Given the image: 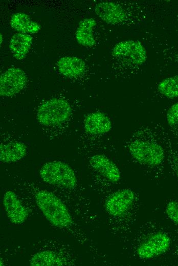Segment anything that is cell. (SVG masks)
<instances>
[{"mask_svg": "<svg viewBox=\"0 0 178 266\" xmlns=\"http://www.w3.org/2000/svg\"><path fill=\"white\" fill-rule=\"evenodd\" d=\"M125 145L131 157L141 165L154 167L164 161L165 150L153 127H140L126 140Z\"/></svg>", "mask_w": 178, "mask_h": 266, "instance_id": "1", "label": "cell"}, {"mask_svg": "<svg viewBox=\"0 0 178 266\" xmlns=\"http://www.w3.org/2000/svg\"><path fill=\"white\" fill-rule=\"evenodd\" d=\"M31 193L39 209L53 226L73 235L74 222L68 208L58 196L34 186L31 188Z\"/></svg>", "mask_w": 178, "mask_h": 266, "instance_id": "2", "label": "cell"}, {"mask_svg": "<svg viewBox=\"0 0 178 266\" xmlns=\"http://www.w3.org/2000/svg\"><path fill=\"white\" fill-rule=\"evenodd\" d=\"M72 113V107L66 100L53 98L39 106L36 118L42 128L57 131L67 127Z\"/></svg>", "mask_w": 178, "mask_h": 266, "instance_id": "3", "label": "cell"}, {"mask_svg": "<svg viewBox=\"0 0 178 266\" xmlns=\"http://www.w3.org/2000/svg\"><path fill=\"white\" fill-rule=\"evenodd\" d=\"M43 181L51 185L72 190L77 185V180L73 169L66 163L53 161L44 163L39 170Z\"/></svg>", "mask_w": 178, "mask_h": 266, "instance_id": "4", "label": "cell"}, {"mask_svg": "<svg viewBox=\"0 0 178 266\" xmlns=\"http://www.w3.org/2000/svg\"><path fill=\"white\" fill-rule=\"evenodd\" d=\"M115 58L133 65H140L147 59V51L138 40H126L116 43L112 51Z\"/></svg>", "mask_w": 178, "mask_h": 266, "instance_id": "5", "label": "cell"}, {"mask_svg": "<svg viewBox=\"0 0 178 266\" xmlns=\"http://www.w3.org/2000/svg\"><path fill=\"white\" fill-rule=\"evenodd\" d=\"M27 82L26 73L19 68L13 67L4 72L0 77V95L9 97L19 93Z\"/></svg>", "mask_w": 178, "mask_h": 266, "instance_id": "6", "label": "cell"}, {"mask_svg": "<svg viewBox=\"0 0 178 266\" xmlns=\"http://www.w3.org/2000/svg\"><path fill=\"white\" fill-rule=\"evenodd\" d=\"M170 243V238L166 233L162 232L153 233L140 244L137 254L144 259L158 256L168 249Z\"/></svg>", "mask_w": 178, "mask_h": 266, "instance_id": "7", "label": "cell"}, {"mask_svg": "<svg viewBox=\"0 0 178 266\" xmlns=\"http://www.w3.org/2000/svg\"><path fill=\"white\" fill-rule=\"evenodd\" d=\"M135 198V194L131 190H118L107 197L105 201L106 210L112 216L120 217L132 206Z\"/></svg>", "mask_w": 178, "mask_h": 266, "instance_id": "8", "label": "cell"}, {"mask_svg": "<svg viewBox=\"0 0 178 266\" xmlns=\"http://www.w3.org/2000/svg\"><path fill=\"white\" fill-rule=\"evenodd\" d=\"M112 128L110 118L100 112L91 113L84 118L83 129L90 137L95 138L102 137L107 135Z\"/></svg>", "mask_w": 178, "mask_h": 266, "instance_id": "9", "label": "cell"}, {"mask_svg": "<svg viewBox=\"0 0 178 266\" xmlns=\"http://www.w3.org/2000/svg\"><path fill=\"white\" fill-rule=\"evenodd\" d=\"M3 203L7 216L11 223L21 224L27 220L28 211L14 191H7L4 194Z\"/></svg>", "mask_w": 178, "mask_h": 266, "instance_id": "10", "label": "cell"}, {"mask_svg": "<svg viewBox=\"0 0 178 266\" xmlns=\"http://www.w3.org/2000/svg\"><path fill=\"white\" fill-rule=\"evenodd\" d=\"M91 167L108 181L116 183L121 179V172L117 165L102 154H95L89 159Z\"/></svg>", "mask_w": 178, "mask_h": 266, "instance_id": "11", "label": "cell"}, {"mask_svg": "<svg viewBox=\"0 0 178 266\" xmlns=\"http://www.w3.org/2000/svg\"><path fill=\"white\" fill-rule=\"evenodd\" d=\"M96 15L103 21L111 25L123 23L126 14L123 7L112 2H102L97 4L94 8Z\"/></svg>", "mask_w": 178, "mask_h": 266, "instance_id": "12", "label": "cell"}, {"mask_svg": "<svg viewBox=\"0 0 178 266\" xmlns=\"http://www.w3.org/2000/svg\"><path fill=\"white\" fill-rule=\"evenodd\" d=\"M59 72L71 78L78 77L85 72L86 64L84 61L75 56H64L57 61Z\"/></svg>", "mask_w": 178, "mask_h": 266, "instance_id": "13", "label": "cell"}, {"mask_svg": "<svg viewBox=\"0 0 178 266\" xmlns=\"http://www.w3.org/2000/svg\"><path fill=\"white\" fill-rule=\"evenodd\" d=\"M69 263L68 259L59 252L45 250L35 253L30 259L32 266L64 265Z\"/></svg>", "mask_w": 178, "mask_h": 266, "instance_id": "14", "label": "cell"}, {"mask_svg": "<svg viewBox=\"0 0 178 266\" xmlns=\"http://www.w3.org/2000/svg\"><path fill=\"white\" fill-rule=\"evenodd\" d=\"M25 144L18 141L2 143L0 146V160L2 163L16 162L24 158L27 153Z\"/></svg>", "mask_w": 178, "mask_h": 266, "instance_id": "15", "label": "cell"}, {"mask_svg": "<svg viewBox=\"0 0 178 266\" xmlns=\"http://www.w3.org/2000/svg\"><path fill=\"white\" fill-rule=\"evenodd\" d=\"M32 40V36L27 34L17 33L14 34L9 45L13 56L19 60L24 59L31 48Z\"/></svg>", "mask_w": 178, "mask_h": 266, "instance_id": "16", "label": "cell"}, {"mask_svg": "<svg viewBox=\"0 0 178 266\" xmlns=\"http://www.w3.org/2000/svg\"><path fill=\"white\" fill-rule=\"evenodd\" d=\"M10 24L14 30L24 34H35L40 30V25L38 23L22 12L13 14L10 18Z\"/></svg>", "mask_w": 178, "mask_h": 266, "instance_id": "17", "label": "cell"}, {"mask_svg": "<svg viewBox=\"0 0 178 266\" xmlns=\"http://www.w3.org/2000/svg\"><path fill=\"white\" fill-rule=\"evenodd\" d=\"M96 25V20L92 17L85 18L79 22L75 33L79 44L85 47H92L95 45L93 31Z\"/></svg>", "mask_w": 178, "mask_h": 266, "instance_id": "18", "label": "cell"}, {"mask_svg": "<svg viewBox=\"0 0 178 266\" xmlns=\"http://www.w3.org/2000/svg\"><path fill=\"white\" fill-rule=\"evenodd\" d=\"M159 92L167 98L178 97V75L166 78L160 81L157 87Z\"/></svg>", "mask_w": 178, "mask_h": 266, "instance_id": "19", "label": "cell"}, {"mask_svg": "<svg viewBox=\"0 0 178 266\" xmlns=\"http://www.w3.org/2000/svg\"><path fill=\"white\" fill-rule=\"evenodd\" d=\"M166 212L168 217L178 225V202H169L166 206Z\"/></svg>", "mask_w": 178, "mask_h": 266, "instance_id": "20", "label": "cell"}, {"mask_svg": "<svg viewBox=\"0 0 178 266\" xmlns=\"http://www.w3.org/2000/svg\"><path fill=\"white\" fill-rule=\"evenodd\" d=\"M166 121L169 127L178 122V102L172 105L167 110Z\"/></svg>", "mask_w": 178, "mask_h": 266, "instance_id": "21", "label": "cell"}, {"mask_svg": "<svg viewBox=\"0 0 178 266\" xmlns=\"http://www.w3.org/2000/svg\"><path fill=\"white\" fill-rule=\"evenodd\" d=\"M172 167L174 171L175 174L178 177V156L175 154L173 155V157L171 160Z\"/></svg>", "mask_w": 178, "mask_h": 266, "instance_id": "22", "label": "cell"}, {"mask_svg": "<svg viewBox=\"0 0 178 266\" xmlns=\"http://www.w3.org/2000/svg\"><path fill=\"white\" fill-rule=\"evenodd\" d=\"M0 40H1L0 44L1 45L2 43V41H3V37H2V34H1V35H0Z\"/></svg>", "mask_w": 178, "mask_h": 266, "instance_id": "23", "label": "cell"}]
</instances>
